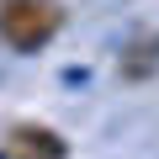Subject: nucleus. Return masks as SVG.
I'll list each match as a JSON object with an SVG mask.
<instances>
[{"label": "nucleus", "mask_w": 159, "mask_h": 159, "mask_svg": "<svg viewBox=\"0 0 159 159\" xmlns=\"http://www.w3.org/2000/svg\"><path fill=\"white\" fill-rule=\"evenodd\" d=\"M69 143L53 127H11L6 138V159H64Z\"/></svg>", "instance_id": "f03ea898"}, {"label": "nucleus", "mask_w": 159, "mask_h": 159, "mask_svg": "<svg viewBox=\"0 0 159 159\" xmlns=\"http://www.w3.org/2000/svg\"><path fill=\"white\" fill-rule=\"evenodd\" d=\"M117 74H122V80H148V74H159V32H138V37L122 48Z\"/></svg>", "instance_id": "7ed1b4c3"}, {"label": "nucleus", "mask_w": 159, "mask_h": 159, "mask_svg": "<svg viewBox=\"0 0 159 159\" xmlns=\"http://www.w3.org/2000/svg\"><path fill=\"white\" fill-rule=\"evenodd\" d=\"M64 6L58 0H0V43L16 53H37L58 37Z\"/></svg>", "instance_id": "f257e3e1"}]
</instances>
